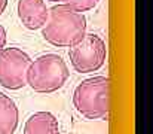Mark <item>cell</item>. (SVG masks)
I'll use <instances>...</instances> for the list:
<instances>
[{
    "label": "cell",
    "mask_w": 153,
    "mask_h": 134,
    "mask_svg": "<svg viewBox=\"0 0 153 134\" xmlns=\"http://www.w3.org/2000/svg\"><path fill=\"white\" fill-rule=\"evenodd\" d=\"M88 28L85 13L76 12L65 4H55L49 9L48 21L42 27V36L55 48H71L79 43Z\"/></svg>",
    "instance_id": "1"
},
{
    "label": "cell",
    "mask_w": 153,
    "mask_h": 134,
    "mask_svg": "<svg viewBox=\"0 0 153 134\" xmlns=\"http://www.w3.org/2000/svg\"><path fill=\"white\" fill-rule=\"evenodd\" d=\"M70 78L65 60L58 54H43L31 60L25 82L37 94H52L61 89Z\"/></svg>",
    "instance_id": "2"
},
{
    "label": "cell",
    "mask_w": 153,
    "mask_h": 134,
    "mask_svg": "<svg viewBox=\"0 0 153 134\" xmlns=\"http://www.w3.org/2000/svg\"><path fill=\"white\" fill-rule=\"evenodd\" d=\"M110 79L107 76H92L83 79L73 91V106L86 119H107Z\"/></svg>",
    "instance_id": "3"
},
{
    "label": "cell",
    "mask_w": 153,
    "mask_h": 134,
    "mask_svg": "<svg viewBox=\"0 0 153 134\" xmlns=\"http://www.w3.org/2000/svg\"><path fill=\"white\" fill-rule=\"evenodd\" d=\"M68 58L74 72L80 75L97 72L104 66L107 58L105 42L95 33H86L79 43L70 48Z\"/></svg>",
    "instance_id": "4"
},
{
    "label": "cell",
    "mask_w": 153,
    "mask_h": 134,
    "mask_svg": "<svg viewBox=\"0 0 153 134\" xmlns=\"http://www.w3.org/2000/svg\"><path fill=\"white\" fill-rule=\"evenodd\" d=\"M31 57L18 46L4 48L0 52V87L18 91L27 85L25 76Z\"/></svg>",
    "instance_id": "5"
},
{
    "label": "cell",
    "mask_w": 153,
    "mask_h": 134,
    "mask_svg": "<svg viewBox=\"0 0 153 134\" xmlns=\"http://www.w3.org/2000/svg\"><path fill=\"white\" fill-rule=\"evenodd\" d=\"M16 13L21 24L27 30L36 31L46 24L49 7L45 0H18Z\"/></svg>",
    "instance_id": "6"
},
{
    "label": "cell",
    "mask_w": 153,
    "mask_h": 134,
    "mask_svg": "<svg viewBox=\"0 0 153 134\" xmlns=\"http://www.w3.org/2000/svg\"><path fill=\"white\" fill-rule=\"evenodd\" d=\"M22 134H61L59 122L53 113L40 110L28 116Z\"/></svg>",
    "instance_id": "7"
},
{
    "label": "cell",
    "mask_w": 153,
    "mask_h": 134,
    "mask_svg": "<svg viewBox=\"0 0 153 134\" xmlns=\"http://www.w3.org/2000/svg\"><path fill=\"white\" fill-rule=\"evenodd\" d=\"M19 124V110L12 97L0 91V134H15Z\"/></svg>",
    "instance_id": "8"
},
{
    "label": "cell",
    "mask_w": 153,
    "mask_h": 134,
    "mask_svg": "<svg viewBox=\"0 0 153 134\" xmlns=\"http://www.w3.org/2000/svg\"><path fill=\"white\" fill-rule=\"evenodd\" d=\"M59 1H62V4H65L70 9H73L76 12H80V13L92 10L100 3V0H59Z\"/></svg>",
    "instance_id": "9"
},
{
    "label": "cell",
    "mask_w": 153,
    "mask_h": 134,
    "mask_svg": "<svg viewBox=\"0 0 153 134\" xmlns=\"http://www.w3.org/2000/svg\"><path fill=\"white\" fill-rule=\"evenodd\" d=\"M6 43H7V33H6V28L0 24V52L6 48Z\"/></svg>",
    "instance_id": "10"
},
{
    "label": "cell",
    "mask_w": 153,
    "mask_h": 134,
    "mask_svg": "<svg viewBox=\"0 0 153 134\" xmlns=\"http://www.w3.org/2000/svg\"><path fill=\"white\" fill-rule=\"evenodd\" d=\"M7 3H9V0H0V16L6 12V9H7Z\"/></svg>",
    "instance_id": "11"
},
{
    "label": "cell",
    "mask_w": 153,
    "mask_h": 134,
    "mask_svg": "<svg viewBox=\"0 0 153 134\" xmlns=\"http://www.w3.org/2000/svg\"><path fill=\"white\" fill-rule=\"evenodd\" d=\"M46 1H52V3H56V1H59V0H46Z\"/></svg>",
    "instance_id": "12"
}]
</instances>
